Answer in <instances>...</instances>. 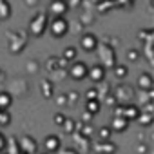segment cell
<instances>
[{
	"label": "cell",
	"instance_id": "9c48e42d",
	"mask_svg": "<svg viewBox=\"0 0 154 154\" xmlns=\"http://www.w3.org/2000/svg\"><path fill=\"white\" fill-rule=\"evenodd\" d=\"M71 8H69V4L65 2V0H51L49 2V8L45 9L47 13H49V17H63V15H67V11H69Z\"/></svg>",
	"mask_w": 154,
	"mask_h": 154
},
{
	"label": "cell",
	"instance_id": "7402d4cb",
	"mask_svg": "<svg viewBox=\"0 0 154 154\" xmlns=\"http://www.w3.org/2000/svg\"><path fill=\"white\" fill-rule=\"evenodd\" d=\"M94 18H96L94 9H84L82 15H80V24H82V26H91Z\"/></svg>",
	"mask_w": 154,
	"mask_h": 154
},
{
	"label": "cell",
	"instance_id": "836d02e7",
	"mask_svg": "<svg viewBox=\"0 0 154 154\" xmlns=\"http://www.w3.org/2000/svg\"><path fill=\"white\" fill-rule=\"evenodd\" d=\"M136 122H140V125L141 127H149L150 123H152V114H145V112H141L140 116H138V120Z\"/></svg>",
	"mask_w": 154,
	"mask_h": 154
},
{
	"label": "cell",
	"instance_id": "7dc6e473",
	"mask_svg": "<svg viewBox=\"0 0 154 154\" xmlns=\"http://www.w3.org/2000/svg\"><path fill=\"white\" fill-rule=\"evenodd\" d=\"M63 154H78V152H74V150H63Z\"/></svg>",
	"mask_w": 154,
	"mask_h": 154
},
{
	"label": "cell",
	"instance_id": "cb8c5ba5",
	"mask_svg": "<svg viewBox=\"0 0 154 154\" xmlns=\"http://www.w3.org/2000/svg\"><path fill=\"white\" fill-rule=\"evenodd\" d=\"M140 105L138 107H143L145 103H150L152 100H154V89L152 91H140Z\"/></svg>",
	"mask_w": 154,
	"mask_h": 154
},
{
	"label": "cell",
	"instance_id": "7a4b0ae2",
	"mask_svg": "<svg viewBox=\"0 0 154 154\" xmlns=\"http://www.w3.org/2000/svg\"><path fill=\"white\" fill-rule=\"evenodd\" d=\"M8 47L11 51V54H18L29 42V33L27 31H22V29H17V31H9L8 33Z\"/></svg>",
	"mask_w": 154,
	"mask_h": 154
},
{
	"label": "cell",
	"instance_id": "f546056e",
	"mask_svg": "<svg viewBox=\"0 0 154 154\" xmlns=\"http://www.w3.org/2000/svg\"><path fill=\"white\" fill-rule=\"evenodd\" d=\"M45 69H47L49 72L56 71V69H58V56H49V58L45 60Z\"/></svg>",
	"mask_w": 154,
	"mask_h": 154
},
{
	"label": "cell",
	"instance_id": "7c38bea8",
	"mask_svg": "<svg viewBox=\"0 0 154 154\" xmlns=\"http://www.w3.org/2000/svg\"><path fill=\"white\" fill-rule=\"evenodd\" d=\"M44 149H45V152H49V154L58 152V150L62 149L60 136H56V134H49V136H45V140H44Z\"/></svg>",
	"mask_w": 154,
	"mask_h": 154
},
{
	"label": "cell",
	"instance_id": "8d00e7d4",
	"mask_svg": "<svg viewBox=\"0 0 154 154\" xmlns=\"http://www.w3.org/2000/svg\"><path fill=\"white\" fill-rule=\"evenodd\" d=\"M65 118H67V116H65L63 112H56V114L53 116V122H54V123H56L58 127H62V123L65 122Z\"/></svg>",
	"mask_w": 154,
	"mask_h": 154
},
{
	"label": "cell",
	"instance_id": "ac0fdd59",
	"mask_svg": "<svg viewBox=\"0 0 154 154\" xmlns=\"http://www.w3.org/2000/svg\"><path fill=\"white\" fill-rule=\"evenodd\" d=\"M13 96L8 91H0V111H8L13 105Z\"/></svg>",
	"mask_w": 154,
	"mask_h": 154
},
{
	"label": "cell",
	"instance_id": "b9f144b4",
	"mask_svg": "<svg viewBox=\"0 0 154 154\" xmlns=\"http://www.w3.org/2000/svg\"><path fill=\"white\" fill-rule=\"evenodd\" d=\"M56 103H58L60 107H63V105H67V98H65V94H60V96L56 98Z\"/></svg>",
	"mask_w": 154,
	"mask_h": 154
},
{
	"label": "cell",
	"instance_id": "f6af8a7d",
	"mask_svg": "<svg viewBox=\"0 0 154 154\" xmlns=\"http://www.w3.org/2000/svg\"><path fill=\"white\" fill-rule=\"evenodd\" d=\"M6 76H8V74H6V71L0 67V84H4V82H6Z\"/></svg>",
	"mask_w": 154,
	"mask_h": 154
},
{
	"label": "cell",
	"instance_id": "e0dca14e",
	"mask_svg": "<svg viewBox=\"0 0 154 154\" xmlns=\"http://www.w3.org/2000/svg\"><path fill=\"white\" fill-rule=\"evenodd\" d=\"M40 91H42V96L44 98H53L54 96V84L49 78H44L40 82Z\"/></svg>",
	"mask_w": 154,
	"mask_h": 154
},
{
	"label": "cell",
	"instance_id": "ab89813d",
	"mask_svg": "<svg viewBox=\"0 0 154 154\" xmlns=\"http://www.w3.org/2000/svg\"><path fill=\"white\" fill-rule=\"evenodd\" d=\"M6 145H8V138H6L2 132H0V154L6 150Z\"/></svg>",
	"mask_w": 154,
	"mask_h": 154
},
{
	"label": "cell",
	"instance_id": "7bdbcfd3",
	"mask_svg": "<svg viewBox=\"0 0 154 154\" xmlns=\"http://www.w3.org/2000/svg\"><path fill=\"white\" fill-rule=\"evenodd\" d=\"M65 2L69 4V8H78L82 4V0H65Z\"/></svg>",
	"mask_w": 154,
	"mask_h": 154
},
{
	"label": "cell",
	"instance_id": "44dd1931",
	"mask_svg": "<svg viewBox=\"0 0 154 154\" xmlns=\"http://www.w3.org/2000/svg\"><path fill=\"white\" fill-rule=\"evenodd\" d=\"M76 56H78V51H76L74 45H67V47L62 51V58H63L65 62H69V63H72V62L76 60Z\"/></svg>",
	"mask_w": 154,
	"mask_h": 154
},
{
	"label": "cell",
	"instance_id": "60d3db41",
	"mask_svg": "<svg viewBox=\"0 0 154 154\" xmlns=\"http://www.w3.org/2000/svg\"><path fill=\"white\" fill-rule=\"evenodd\" d=\"M22 2L27 6V8H36L40 4V0H22Z\"/></svg>",
	"mask_w": 154,
	"mask_h": 154
},
{
	"label": "cell",
	"instance_id": "e575fe53",
	"mask_svg": "<svg viewBox=\"0 0 154 154\" xmlns=\"http://www.w3.org/2000/svg\"><path fill=\"white\" fill-rule=\"evenodd\" d=\"M100 147H102V150L107 152V154H114V152H116V145H114L111 140H109V141H102Z\"/></svg>",
	"mask_w": 154,
	"mask_h": 154
},
{
	"label": "cell",
	"instance_id": "bcb514c9",
	"mask_svg": "<svg viewBox=\"0 0 154 154\" xmlns=\"http://www.w3.org/2000/svg\"><path fill=\"white\" fill-rule=\"evenodd\" d=\"M91 118H93V116H91L89 112H84V120H85V122H91Z\"/></svg>",
	"mask_w": 154,
	"mask_h": 154
},
{
	"label": "cell",
	"instance_id": "83f0119b",
	"mask_svg": "<svg viewBox=\"0 0 154 154\" xmlns=\"http://www.w3.org/2000/svg\"><path fill=\"white\" fill-rule=\"evenodd\" d=\"M152 29H140L138 31V40L141 42H152Z\"/></svg>",
	"mask_w": 154,
	"mask_h": 154
},
{
	"label": "cell",
	"instance_id": "c3c4849f",
	"mask_svg": "<svg viewBox=\"0 0 154 154\" xmlns=\"http://www.w3.org/2000/svg\"><path fill=\"white\" fill-rule=\"evenodd\" d=\"M18 154H26V152H18Z\"/></svg>",
	"mask_w": 154,
	"mask_h": 154
},
{
	"label": "cell",
	"instance_id": "8992f818",
	"mask_svg": "<svg viewBox=\"0 0 154 154\" xmlns=\"http://www.w3.org/2000/svg\"><path fill=\"white\" fill-rule=\"evenodd\" d=\"M87 71H89V65L85 62H80V60H74L69 67H67V74L71 76L72 80L76 82H82L87 78Z\"/></svg>",
	"mask_w": 154,
	"mask_h": 154
},
{
	"label": "cell",
	"instance_id": "484cf974",
	"mask_svg": "<svg viewBox=\"0 0 154 154\" xmlns=\"http://www.w3.org/2000/svg\"><path fill=\"white\" fill-rule=\"evenodd\" d=\"M96 132H98L100 141H109V140H111V134H112V131H111V127H109V125H102Z\"/></svg>",
	"mask_w": 154,
	"mask_h": 154
},
{
	"label": "cell",
	"instance_id": "4dcf8cb0",
	"mask_svg": "<svg viewBox=\"0 0 154 154\" xmlns=\"http://www.w3.org/2000/svg\"><path fill=\"white\" fill-rule=\"evenodd\" d=\"M96 93H98V98H105L107 94H111V89L105 82H102V84L96 85Z\"/></svg>",
	"mask_w": 154,
	"mask_h": 154
},
{
	"label": "cell",
	"instance_id": "ee69618b",
	"mask_svg": "<svg viewBox=\"0 0 154 154\" xmlns=\"http://www.w3.org/2000/svg\"><path fill=\"white\" fill-rule=\"evenodd\" d=\"M136 150H138L140 154H145V152H147V145H145V143H141V145H138V147H136Z\"/></svg>",
	"mask_w": 154,
	"mask_h": 154
},
{
	"label": "cell",
	"instance_id": "5bb4252c",
	"mask_svg": "<svg viewBox=\"0 0 154 154\" xmlns=\"http://www.w3.org/2000/svg\"><path fill=\"white\" fill-rule=\"evenodd\" d=\"M140 114H141V111H140V107H138L136 103H127V105H123V118H125L127 122H136Z\"/></svg>",
	"mask_w": 154,
	"mask_h": 154
},
{
	"label": "cell",
	"instance_id": "ffe728a7",
	"mask_svg": "<svg viewBox=\"0 0 154 154\" xmlns=\"http://www.w3.org/2000/svg\"><path fill=\"white\" fill-rule=\"evenodd\" d=\"M13 13V8L9 4V0H0V20H8Z\"/></svg>",
	"mask_w": 154,
	"mask_h": 154
},
{
	"label": "cell",
	"instance_id": "4316f807",
	"mask_svg": "<svg viewBox=\"0 0 154 154\" xmlns=\"http://www.w3.org/2000/svg\"><path fill=\"white\" fill-rule=\"evenodd\" d=\"M26 71H27L29 74H36V72L40 71V62H38L36 58L27 60V63H26Z\"/></svg>",
	"mask_w": 154,
	"mask_h": 154
},
{
	"label": "cell",
	"instance_id": "2e32d148",
	"mask_svg": "<svg viewBox=\"0 0 154 154\" xmlns=\"http://www.w3.org/2000/svg\"><path fill=\"white\" fill-rule=\"evenodd\" d=\"M112 8H118L116 6V0H98V2L94 4V13L96 15H105Z\"/></svg>",
	"mask_w": 154,
	"mask_h": 154
},
{
	"label": "cell",
	"instance_id": "52a82bcc",
	"mask_svg": "<svg viewBox=\"0 0 154 154\" xmlns=\"http://www.w3.org/2000/svg\"><path fill=\"white\" fill-rule=\"evenodd\" d=\"M8 93L15 98V96H18V98H24V96H27V93H29V84L24 80V78H13L11 82H9V85H8Z\"/></svg>",
	"mask_w": 154,
	"mask_h": 154
},
{
	"label": "cell",
	"instance_id": "ba28073f",
	"mask_svg": "<svg viewBox=\"0 0 154 154\" xmlns=\"http://www.w3.org/2000/svg\"><path fill=\"white\" fill-rule=\"evenodd\" d=\"M78 44H80L82 51H85V53L91 54V53L96 51V47H98V44H100V38H98L94 33H82Z\"/></svg>",
	"mask_w": 154,
	"mask_h": 154
},
{
	"label": "cell",
	"instance_id": "8fae6325",
	"mask_svg": "<svg viewBox=\"0 0 154 154\" xmlns=\"http://www.w3.org/2000/svg\"><path fill=\"white\" fill-rule=\"evenodd\" d=\"M18 147H20V152H26V154H35L38 150V143L31 134H24L22 138H18Z\"/></svg>",
	"mask_w": 154,
	"mask_h": 154
},
{
	"label": "cell",
	"instance_id": "d4e9b609",
	"mask_svg": "<svg viewBox=\"0 0 154 154\" xmlns=\"http://www.w3.org/2000/svg\"><path fill=\"white\" fill-rule=\"evenodd\" d=\"M76 127H78V125H76V122L72 118H65V122L62 123V129H63L65 134H74L76 132Z\"/></svg>",
	"mask_w": 154,
	"mask_h": 154
},
{
	"label": "cell",
	"instance_id": "3957f363",
	"mask_svg": "<svg viewBox=\"0 0 154 154\" xmlns=\"http://www.w3.org/2000/svg\"><path fill=\"white\" fill-rule=\"evenodd\" d=\"M96 53H98V58H100V65H103L105 69L107 67H114L118 62H116V51L111 44L107 42H100L98 47H96Z\"/></svg>",
	"mask_w": 154,
	"mask_h": 154
},
{
	"label": "cell",
	"instance_id": "f35d334b",
	"mask_svg": "<svg viewBox=\"0 0 154 154\" xmlns=\"http://www.w3.org/2000/svg\"><path fill=\"white\" fill-rule=\"evenodd\" d=\"M103 100H105V103H107V105H112V107H114V105H118V100L114 98V94H107Z\"/></svg>",
	"mask_w": 154,
	"mask_h": 154
},
{
	"label": "cell",
	"instance_id": "5b68a950",
	"mask_svg": "<svg viewBox=\"0 0 154 154\" xmlns=\"http://www.w3.org/2000/svg\"><path fill=\"white\" fill-rule=\"evenodd\" d=\"M112 94H114V98L118 100V103H122V105L132 103V100L136 98V93H134V89H132L129 84H118Z\"/></svg>",
	"mask_w": 154,
	"mask_h": 154
},
{
	"label": "cell",
	"instance_id": "f1b7e54d",
	"mask_svg": "<svg viewBox=\"0 0 154 154\" xmlns=\"http://www.w3.org/2000/svg\"><path fill=\"white\" fill-rule=\"evenodd\" d=\"M125 56H127V60H129L131 63H134V62H138V60L141 58V51H138V49H129V51L125 53Z\"/></svg>",
	"mask_w": 154,
	"mask_h": 154
},
{
	"label": "cell",
	"instance_id": "1f68e13d",
	"mask_svg": "<svg viewBox=\"0 0 154 154\" xmlns=\"http://www.w3.org/2000/svg\"><path fill=\"white\" fill-rule=\"evenodd\" d=\"M11 123V112L9 111H0V127H8Z\"/></svg>",
	"mask_w": 154,
	"mask_h": 154
},
{
	"label": "cell",
	"instance_id": "d6a6232c",
	"mask_svg": "<svg viewBox=\"0 0 154 154\" xmlns=\"http://www.w3.org/2000/svg\"><path fill=\"white\" fill-rule=\"evenodd\" d=\"M51 76H53V78H49L51 82H58V80H62V78L67 76V69H56V71L51 72Z\"/></svg>",
	"mask_w": 154,
	"mask_h": 154
},
{
	"label": "cell",
	"instance_id": "74e56055",
	"mask_svg": "<svg viewBox=\"0 0 154 154\" xmlns=\"http://www.w3.org/2000/svg\"><path fill=\"white\" fill-rule=\"evenodd\" d=\"M85 96H87V100H100V98H98V93H96V87H91V89H87Z\"/></svg>",
	"mask_w": 154,
	"mask_h": 154
},
{
	"label": "cell",
	"instance_id": "d6986e66",
	"mask_svg": "<svg viewBox=\"0 0 154 154\" xmlns=\"http://www.w3.org/2000/svg\"><path fill=\"white\" fill-rule=\"evenodd\" d=\"M102 109V102L100 100H87L85 102V112H89L91 116H96Z\"/></svg>",
	"mask_w": 154,
	"mask_h": 154
},
{
	"label": "cell",
	"instance_id": "603a6c76",
	"mask_svg": "<svg viewBox=\"0 0 154 154\" xmlns=\"http://www.w3.org/2000/svg\"><path fill=\"white\" fill-rule=\"evenodd\" d=\"M112 72H114V78L116 80H125L127 74H129V67L127 65H122V63H116L112 67Z\"/></svg>",
	"mask_w": 154,
	"mask_h": 154
},
{
	"label": "cell",
	"instance_id": "277c9868",
	"mask_svg": "<svg viewBox=\"0 0 154 154\" xmlns=\"http://www.w3.org/2000/svg\"><path fill=\"white\" fill-rule=\"evenodd\" d=\"M47 29H49V33H51L53 38L60 40V38H63L69 33V20L65 17H54V18L49 20Z\"/></svg>",
	"mask_w": 154,
	"mask_h": 154
},
{
	"label": "cell",
	"instance_id": "4fadbf2b",
	"mask_svg": "<svg viewBox=\"0 0 154 154\" xmlns=\"http://www.w3.org/2000/svg\"><path fill=\"white\" fill-rule=\"evenodd\" d=\"M136 85L140 91H152L154 89V78L150 72H141L136 80Z\"/></svg>",
	"mask_w": 154,
	"mask_h": 154
},
{
	"label": "cell",
	"instance_id": "9a60e30c",
	"mask_svg": "<svg viewBox=\"0 0 154 154\" xmlns=\"http://www.w3.org/2000/svg\"><path fill=\"white\" fill-rule=\"evenodd\" d=\"M129 123H131V122H127L123 116H112L109 127H111L112 132H125V131L129 129Z\"/></svg>",
	"mask_w": 154,
	"mask_h": 154
},
{
	"label": "cell",
	"instance_id": "30bf717a",
	"mask_svg": "<svg viewBox=\"0 0 154 154\" xmlns=\"http://www.w3.org/2000/svg\"><path fill=\"white\" fill-rule=\"evenodd\" d=\"M105 76H107V69H105L103 65H100V63H94V65L89 67V71H87V78H89L94 85L102 84V82L105 80Z\"/></svg>",
	"mask_w": 154,
	"mask_h": 154
},
{
	"label": "cell",
	"instance_id": "681fc988",
	"mask_svg": "<svg viewBox=\"0 0 154 154\" xmlns=\"http://www.w3.org/2000/svg\"><path fill=\"white\" fill-rule=\"evenodd\" d=\"M2 154H8V152H2Z\"/></svg>",
	"mask_w": 154,
	"mask_h": 154
},
{
	"label": "cell",
	"instance_id": "d590c367",
	"mask_svg": "<svg viewBox=\"0 0 154 154\" xmlns=\"http://www.w3.org/2000/svg\"><path fill=\"white\" fill-rule=\"evenodd\" d=\"M65 98H67V103L69 105H74L76 102H78V98H80V94L76 93V91H69L67 94H65Z\"/></svg>",
	"mask_w": 154,
	"mask_h": 154
},
{
	"label": "cell",
	"instance_id": "6da1fadb",
	"mask_svg": "<svg viewBox=\"0 0 154 154\" xmlns=\"http://www.w3.org/2000/svg\"><path fill=\"white\" fill-rule=\"evenodd\" d=\"M49 20H51V17H49V13H47L45 9L38 11V13L31 18V22H29V35H33V36L40 38V36L47 31Z\"/></svg>",
	"mask_w": 154,
	"mask_h": 154
}]
</instances>
